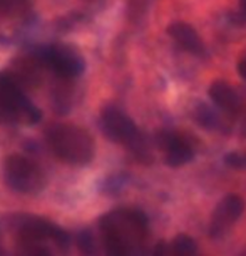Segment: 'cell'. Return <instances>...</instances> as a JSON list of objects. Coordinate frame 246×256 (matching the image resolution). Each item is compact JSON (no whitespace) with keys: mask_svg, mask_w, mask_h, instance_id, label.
I'll return each mask as SVG.
<instances>
[{"mask_svg":"<svg viewBox=\"0 0 246 256\" xmlns=\"http://www.w3.org/2000/svg\"><path fill=\"white\" fill-rule=\"evenodd\" d=\"M108 256H144L149 233L148 216L139 210H114L99 220Z\"/></svg>","mask_w":246,"mask_h":256,"instance_id":"1","label":"cell"},{"mask_svg":"<svg viewBox=\"0 0 246 256\" xmlns=\"http://www.w3.org/2000/svg\"><path fill=\"white\" fill-rule=\"evenodd\" d=\"M46 142L59 161L74 168H84L96 156L94 138L76 124H54L47 129Z\"/></svg>","mask_w":246,"mask_h":256,"instance_id":"2","label":"cell"},{"mask_svg":"<svg viewBox=\"0 0 246 256\" xmlns=\"http://www.w3.org/2000/svg\"><path fill=\"white\" fill-rule=\"evenodd\" d=\"M100 129L106 134V138L124 146L139 161H149L151 159L146 136L141 132L136 122L119 108L108 106V108L102 109V112H100Z\"/></svg>","mask_w":246,"mask_h":256,"instance_id":"3","label":"cell"},{"mask_svg":"<svg viewBox=\"0 0 246 256\" xmlns=\"http://www.w3.org/2000/svg\"><path fill=\"white\" fill-rule=\"evenodd\" d=\"M42 110L28 99L12 76L0 74V124L36 126L40 122Z\"/></svg>","mask_w":246,"mask_h":256,"instance_id":"4","label":"cell"},{"mask_svg":"<svg viewBox=\"0 0 246 256\" xmlns=\"http://www.w3.org/2000/svg\"><path fill=\"white\" fill-rule=\"evenodd\" d=\"M10 226L18 243H44L67 253L70 246V236L60 226L36 214H16L10 218Z\"/></svg>","mask_w":246,"mask_h":256,"instance_id":"5","label":"cell"},{"mask_svg":"<svg viewBox=\"0 0 246 256\" xmlns=\"http://www.w3.org/2000/svg\"><path fill=\"white\" fill-rule=\"evenodd\" d=\"M4 182L18 194H38L47 184L42 166L24 154H10L2 162Z\"/></svg>","mask_w":246,"mask_h":256,"instance_id":"6","label":"cell"},{"mask_svg":"<svg viewBox=\"0 0 246 256\" xmlns=\"http://www.w3.org/2000/svg\"><path fill=\"white\" fill-rule=\"evenodd\" d=\"M36 59L60 79H76L86 70V60L74 47L62 44H47L34 50Z\"/></svg>","mask_w":246,"mask_h":256,"instance_id":"7","label":"cell"},{"mask_svg":"<svg viewBox=\"0 0 246 256\" xmlns=\"http://www.w3.org/2000/svg\"><path fill=\"white\" fill-rule=\"evenodd\" d=\"M244 211V201L238 194H228L214 208L210 223V234L213 238H221L231 230Z\"/></svg>","mask_w":246,"mask_h":256,"instance_id":"8","label":"cell"},{"mask_svg":"<svg viewBox=\"0 0 246 256\" xmlns=\"http://www.w3.org/2000/svg\"><path fill=\"white\" fill-rule=\"evenodd\" d=\"M156 142L164 152V162L170 168H181L194 159V149L181 134L172 131H159Z\"/></svg>","mask_w":246,"mask_h":256,"instance_id":"9","label":"cell"},{"mask_svg":"<svg viewBox=\"0 0 246 256\" xmlns=\"http://www.w3.org/2000/svg\"><path fill=\"white\" fill-rule=\"evenodd\" d=\"M168 34H170V37L174 40V44L178 47H181L188 54L196 56V57H202L206 54L204 44H202L200 34L191 26H188V24L184 22L171 24L170 28H168Z\"/></svg>","mask_w":246,"mask_h":256,"instance_id":"10","label":"cell"},{"mask_svg":"<svg viewBox=\"0 0 246 256\" xmlns=\"http://www.w3.org/2000/svg\"><path fill=\"white\" fill-rule=\"evenodd\" d=\"M210 99L214 104V108H218L223 112L236 114L241 108V98L236 90L231 88L228 82L224 80H214L210 86Z\"/></svg>","mask_w":246,"mask_h":256,"instance_id":"11","label":"cell"},{"mask_svg":"<svg viewBox=\"0 0 246 256\" xmlns=\"http://www.w3.org/2000/svg\"><path fill=\"white\" fill-rule=\"evenodd\" d=\"M194 119L201 128L211 129V131H221L226 126L223 122V118L216 112L213 108H210L208 104H198L194 109Z\"/></svg>","mask_w":246,"mask_h":256,"instance_id":"12","label":"cell"},{"mask_svg":"<svg viewBox=\"0 0 246 256\" xmlns=\"http://www.w3.org/2000/svg\"><path fill=\"white\" fill-rule=\"evenodd\" d=\"M172 256H200L196 241L188 234H178L171 243Z\"/></svg>","mask_w":246,"mask_h":256,"instance_id":"13","label":"cell"},{"mask_svg":"<svg viewBox=\"0 0 246 256\" xmlns=\"http://www.w3.org/2000/svg\"><path fill=\"white\" fill-rule=\"evenodd\" d=\"M50 244L44 243H18L17 256H56L57 251Z\"/></svg>","mask_w":246,"mask_h":256,"instance_id":"14","label":"cell"},{"mask_svg":"<svg viewBox=\"0 0 246 256\" xmlns=\"http://www.w3.org/2000/svg\"><path fill=\"white\" fill-rule=\"evenodd\" d=\"M24 4V0H0V12H14Z\"/></svg>","mask_w":246,"mask_h":256,"instance_id":"15","label":"cell"},{"mask_svg":"<svg viewBox=\"0 0 246 256\" xmlns=\"http://www.w3.org/2000/svg\"><path fill=\"white\" fill-rule=\"evenodd\" d=\"M151 256H172L171 254V246H168L164 241H159V243L154 246Z\"/></svg>","mask_w":246,"mask_h":256,"instance_id":"16","label":"cell"},{"mask_svg":"<svg viewBox=\"0 0 246 256\" xmlns=\"http://www.w3.org/2000/svg\"><path fill=\"white\" fill-rule=\"evenodd\" d=\"M238 74H240L241 79L246 82V57L238 64Z\"/></svg>","mask_w":246,"mask_h":256,"instance_id":"17","label":"cell"},{"mask_svg":"<svg viewBox=\"0 0 246 256\" xmlns=\"http://www.w3.org/2000/svg\"><path fill=\"white\" fill-rule=\"evenodd\" d=\"M240 12L246 18V0H240Z\"/></svg>","mask_w":246,"mask_h":256,"instance_id":"18","label":"cell"},{"mask_svg":"<svg viewBox=\"0 0 246 256\" xmlns=\"http://www.w3.org/2000/svg\"><path fill=\"white\" fill-rule=\"evenodd\" d=\"M86 243H88V244H92V240H90L89 236H86ZM82 250H84V253H92V251H90L89 248H82Z\"/></svg>","mask_w":246,"mask_h":256,"instance_id":"19","label":"cell"},{"mask_svg":"<svg viewBox=\"0 0 246 256\" xmlns=\"http://www.w3.org/2000/svg\"><path fill=\"white\" fill-rule=\"evenodd\" d=\"M243 132H244V134H246V124H244V126H243Z\"/></svg>","mask_w":246,"mask_h":256,"instance_id":"20","label":"cell"}]
</instances>
